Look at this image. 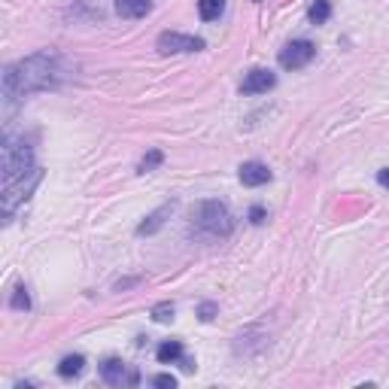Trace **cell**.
Masks as SVG:
<instances>
[{"label": "cell", "mask_w": 389, "mask_h": 389, "mask_svg": "<svg viewBox=\"0 0 389 389\" xmlns=\"http://www.w3.org/2000/svg\"><path fill=\"white\" fill-rule=\"evenodd\" d=\"M64 70H61V58L55 52H37V55L15 61L3 70V95L15 101V97L34 95V91L55 88Z\"/></svg>", "instance_id": "cell-1"}, {"label": "cell", "mask_w": 389, "mask_h": 389, "mask_svg": "<svg viewBox=\"0 0 389 389\" xmlns=\"http://www.w3.org/2000/svg\"><path fill=\"white\" fill-rule=\"evenodd\" d=\"M0 167H3V186L28 177V173L34 171V149H30L25 140L6 137L3 149H0Z\"/></svg>", "instance_id": "cell-2"}, {"label": "cell", "mask_w": 389, "mask_h": 389, "mask_svg": "<svg viewBox=\"0 0 389 389\" xmlns=\"http://www.w3.org/2000/svg\"><path fill=\"white\" fill-rule=\"evenodd\" d=\"M195 219V228L201 234H207V238H225V234H231V213H228V207L222 201H201L192 213Z\"/></svg>", "instance_id": "cell-3"}, {"label": "cell", "mask_w": 389, "mask_h": 389, "mask_svg": "<svg viewBox=\"0 0 389 389\" xmlns=\"http://www.w3.org/2000/svg\"><path fill=\"white\" fill-rule=\"evenodd\" d=\"M40 180H43V171H40V167H34L28 177H21V180L10 182V186H3V216H6V222H10L15 204L25 201V198H30V192L37 189V182H40Z\"/></svg>", "instance_id": "cell-4"}, {"label": "cell", "mask_w": 389, "mask_h": 389, "mask_svg": "<svg viewBox=\"0 0 389 389\" xmlns=\"http://www.w3.org/2000/svg\"><path fill=\"white\" fill-rule=\"evenodd\" d=\"M316 55V46L310 40H292L289 46L280 49V67H286V70H301V67H307L310 61Z\"/></svg>", "instance_id": "cell-5"}, {"label": "cell", "mask_w": 389, "mask_h": 389, "mask_svg": "<svg viewBox=\"0 0 389 389\" xmlns=\"http://www.w3.org/2000/svg\"><path fill=\"white\" fill-rule=\"evenodd\" d=\"M158 52L162 55H180V52H201L204 49V40L198 37H186V34H177V30H164L158 37Z\"/></svg>", "instance_id": "cell-6"}, {"label": "cell", "mask_w": 389, "mask_h": 389, "mask_svg": "<svg viewBox=\"0 0 389 389\" xmlns=\"http://www.w3.org/2000/svg\"><path fill=\"white\" fill-rule=\"evenodd\" d=\"M101 377L106 380L110 386H122V383H140V374L137 371H131L128 374V368H125V362H119V359H106L101 365Z\"/></svg>", "instance_id": "cell-7"}, {"label": "cell", "mask_w": 389, "mask_h": 389, "mask_svg": "<svg viewBox=\"0 0 389 389\" xmlns=\"http://www.w3.org/2000/svg\"><path fill=\"white\" fill-rule=\"evenodd\" d=\"M277 86V76L271 70H262V67H256V70L247 73V79L240 82V91L243 95H265V91H271Z\"/></svg>", "instance_id": "cell-8"}, {"label": "cell", "mask_w": 389, "mask_h": 389, "mask_svg": "<svg viewBox=\"0 0 389 389\" xmlns=\"http://www.w3.org/2000/svg\"><path fill=\"white\" fill-rule=\"evenodd\" d=\"M240 182L243 186H265L271 182V171L262 162H243L240 164Z\"/></svg>", "instance_id": "cell-9"}, {"label": "cell", "mask_w": 389, "mask_h": 389, "mask_svg": "<svg viewBox=\"0 0 389 389\" xmlns=\"http://www.w3.org/2000/svg\"><path fill=\"white\" fill-rule=\"evenodd\" d=\"M152 10V0H116V12L122 19H143Z\"/></svg>", "instance_id": "cell-10"}, {"label": "cell", "mask_w": 389, "mask_h": 389, "mask_svg": "<svg viewBox=\"0 0 389 389\" xmlns=\"http://www.w3.org/2000/svg\"><path fill=\"white\" fill-rule=\"evenodd\" d=\"M225 10V0H198V15L204 21H216Z\"/></svg>", "instance_id": "cell-11"}, {"label": "cell", "mask_w": 389, "mask_h": 389, "mask_svg": "<svg viewBox=\"0 0 389 389\" xmlns=\"http://www.w3.org/2000/svg\"><path fill=\"white\" fill-rule=\"evenodd\" d=\"M82 368H86V359H82L79 353L76 356H64L58 365V374L61 377H76V374H82Z\"/></svg>", "instance_id": "cell-12"}, {"label": "cell", "mask_w": 389, "mask_h": 389, "mask_svg": "<svg viewBox=\"0 0 389 389\" xmlns=\"http://www.w3.org/2000/svg\"><path fill=\"white\" fill-rule=\"evenodd\" d=\"M307 19L314 21V25H325V21L332 19V3L329 0H314L307 10Z\"/></svg>", "instance_id": "cell-13"}, {"label": "cell", "mask_w": 389, "mask_h": 389, "mask_svg": "<svg viewBox=\"0 0 389 389\" xmlns=\"http://www.w3.org/2000/svg\"><path fill=\"white\" fill-rule=\"evenodd\" d=\"M158 362H177V359H182V344H180V341H164V344L162 347H158Z\"/></svg>", "instance_id": "cell-14"}, {"label": "cell", "mask_w": 389, "mask_h": 389, "mask_svg": "<svg viewBox=\"0 0 389 389\" xmlns=\"http://www.w3.org/2000/svg\"><path fill=\"white\" fill-rule=\"evenodd\" d=\"M171 210H173V204H164V207L152 213V216H149V222H143L140 228H137V231H140V234H152V231H155L158 225L164 222V216H167V213H171Z\"/></svg>", "instance_id": "cell-15"}, {"label": "cell", "mask_w": 389, "mask_h": 389, "mask_svg": "<svg viewBox=\"0 0 389 389\" xmlns=\"http://www.w3.org/2000/svg\"><path fill=\"white\" fill-rule=\"evenodd\" d=\"M152 319H155V323H171L173 319V304L171 301L155 304V307H152Z\"/></svg>", "instance_id": "cell-16"}, {"label": "cell", "mask_w": 389, "mask_h": 389, "mask_svg": "<svg viewBox=\"0 0 389 389\" xmlns=\"http://www.w3.org/2000/svg\"><path fill=\"white\" fill-rule=\"evenodd\" d=\"M162 162H164V155H162V152H158V149H152L149 155H146V158H143V162H140V167H137V171H140V173H149L152 167H158Z\"/></svg>", "instance_id": "cell-17"}, {"label": "cell", "mask_w": 389, "mask_h": 389, "mask_svg": "<svg viewBox=\"0 0 389 389\" xmlns=\"http://www.w3.org/2000/svg\"><path fill=\"white\" fill-rule=\"evenodd\" d=\"M12 307L15 310H28L30 307V298H28V289H15V295H12Z\"/></svg>", "instance_id": "cell-18"}, {"label": "cell", "mask_w": 389, "mask_h": 389, "mask_svg": "<svg viewBox=\"0 0 389 389\" xmlns=\"http://www.w3.org/2000/svg\"><path fill=\"white\" fill-rule=\"evenodd\" d=\"M152 386L173 389V386H177V377H171V374H155V377H152Z\"/></svg>", "instance_id": "cell-19"}, {"label": "cell", "mask_w": 389, "mask_h": 389, "mask_svg": "<svg viewBox=\"0 0 389 389\" xmlns=\"http://www.w3.org/2000/svg\"><path fill=\"white\" fill-rule=\"evenodd\" d=\"M249 222H253V225H262V222H265V210H262V207H253V210H249Z\"/></svg>", "instance_id": "cell-20"}, {"label": "cell", "mask_w": 389, "mask_h": 389, "mask_svg": "<svg viewBox=\"0 0 389 389\" xmlns=\"http://www.w3.org/2000/svg\"><path fill=\"white\" fill-rule=\"evenodd\" d=\"M198 314H201V319L207 323V319H213V314H216V304H201V310H198Z\"/></svg>", "instance_id": "cell-21"}, {"label": "cell", "mask_w": 389, "mask_h": 389, "mask_svg": "<svg viewBox=\"0 0 389 389\" xmlns=\"http://www.w3.org/2000/svg\"><path fill=\"white\" fill-rule=\"evenodd\" d=\"M377 182H380V186H386V189H389V167H386V171H380V173H377Z\"/></svg>", "instance_id": "cell-22"}]
</instances>
